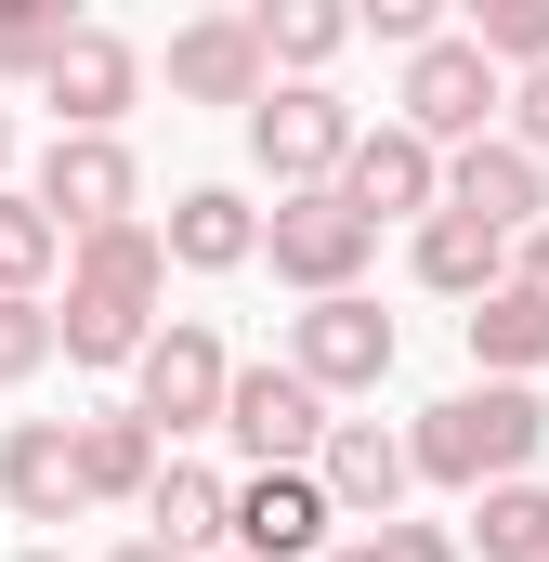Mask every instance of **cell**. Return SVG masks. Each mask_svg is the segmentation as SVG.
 Here are the masks:
<instances>
[{
    "label": "cell",
    "instance_id": "obj_1",
    "mask_svg": "<svg viewBox=\"0 0 549 562\" xmlns=\"http://www.w3.org/2000/svg\"><path fill=\"white\" fill-rule=\"evenodd\" d=\"M170 301V236L157 223H105L66 249V367H144Z\"/></svg>",
    "mask_w": 549,
    "mask_h": 562
},
{
    "label": "cell",
    "instance_id": "obj_2",
    "mask_svg": "<svg viewBox=\"0 0 549 562\" xmlns=\"http://www.w3.org/2000/svg\"><path fill=\"white\" fill-rule=\"evenodd\" d=\"M406 445H418V484H445V497H497V484H524V471H537L549 406L524 393V380H484V393H445Z\"/></svg>",
    "mask_w": 549,
    "mask_h": 562
},
{
    "label": "cell",
    "instance_id": "obj_3",
    "mask_svg": "<svg viewBox=\"0 0 549 562\" xmlns=\"http://www.w3.org/2000/svg\"><path fill=\"white\" fill-rule=\"evenodd\" d=\"M223 406H236L223 327H210V314H170V327L144 340V367H132V419L157 431V445H183V431H223Z\"/></svg>",
    "mask_w": 549,
    "mask_h": 562
},
{
    "label": "cell",
    "instance_id": "obj_4",
    "mask_svg": "<svg viewBox=\"0 0 549 562\" xmlns=\"http://www.w3.org/2000/svg\"><path fill=\"white\" fill-rule=\"evenodd\" d=\"M354 144H367V119H354L327 79H274L262 105H249V157L274 170V196H327V183L354 170Z\"/></svg>",
    "mask_w": 549,
    "mask_h": 562
},
{
    "label": "cell",
    "instance_id": "obj_5",
    "mask_svg": "<svg viewBox=\"0 0 549 562\" xmlns=\"http://www.w3.org/2000/svg\"><path fill=\"white\" fill-rule=\"evenodd\" d=\"M367 249H380V223L327 183V196H274V223H262V262L301 301H354V276H367Z\"/></svg>",
    "mask_w": 549,
    "mask_h": 562
},
{
    "label": "cell",
    "instance_id": "obj_6",
    "mask_svg": "<svg viewBox=\"0 0 549 562\" xmlns=\"http://www.w3.org/2000/svg\"><path fill=\"white\" fill-rule=\"evenodd\" d=\"M393 105H406V132H418V144H445V157H458V144H484V132H497L511 79L471 53V26H445L432 53H406V92H393Z\"/></svg>",
    "mask_w": 549,
    "mask_h": 562
},
{
    "label": "cell",
    "instance_id": "obj_7",
    "mask_svg": "<svg viewBox=\"0 0 549 562\" xmlns=\"http://www.w3.org/2000/svg\"><path fill=\"white\" fill-rule=\"evenodd\" d=\"M26 196L66 223V249L105 236V223H144V170H132V144H119V132H53V157H40Z\"/></svg>",
    "mask_w": 549,
    "mask_h": 562
},
{
    "label": "cell",
    "instance_id": "obj_8",
    "mask_svg": "<svg viewBox=\"0 0 549 562\" xmlns=\"http://www.w3.org/2000/svg\"><path fill=\"white\" fill-rule=\"evenodd\" d=\"M223 431H236L262 471H314L340 419H327V393H314L301 367H236V406H223Z\"/></svg>",
    "mask_w": 549,
    "mask_h": 562
},
{
    "label": "cell",
    "instance_id": "obj_9",
    "mask_svg": "<svg viewBox=\"0 0 549 562\" xmlns=\"http://www.w3.org/2000/svg\"><path fill=\"white\" fill-rule=\"evenodd\" d=\"M445 210L524 249V236H537V223H549V157H524V144H511V132L458 144V157H445Z\"/></svg>",
    "mask_w": 549,
    "mask_h": 562
},
{
    "label": "cell",
    "instance_id": "obj_10",
    "mask_svg": "<svg viewBox=\"0 0 549 562\" xmlns=\"http://www.w3.org/2000/svg\"><path fill=\"white\" fill-rule=\"evenodd\" d=\"M288 367H301L327 406H340V393H380V380H393V314H380L367 288H354V301H314V314L288 327Z\"/></svg>",
    "mask_w": 549,
    "mask_h": 562
},
{
    "label": "cell",
    "instance_id": "obj_11",
    "mask_svg": "<svg viewBox=\"0 0 549 562\" xmlns=\"http://www.w3.org/2000/svg\"><path fill=\"white\" fill-rule=\"evenodd\" d=\"M327 550H340L327 471H249L236 484V562H327Z\"/></svg>",
    "mask_w": 549,
    "mask_h": 562
},
{
    "label": "cell",
    "instance_id": "obj_12",
    "mask_svg": "<svg viewBox=\"0 0 549 562\" xmlns=\"http://www.w3.org/2000/svg\"><path fill=\"white\" fill-rule=\"evenodd\" d=\"M170 92L183 105H262L274 92V53L249 13H197V26H170Z\"/></svg>",
    "mask_w": 549,
    "mask_h": 562
},
{
    "label": "cell",
    "instance_id": "obj_13",
    "mask_svg": "<svg viewBox=\"0 0 549 562\" xmlns=\"http://www.w3.org/2000/svg\"><path fill=\"white\" fill-rule=\"evenodd\" d=\"M314 471H327V510H340V524L367 537V524H393V510H406V484H418V445H406V431H380V419H340Z\"/></svg>",
    "mask_w": 549,
    "mask_h": 562
},
{
    "label": "cell",
    "instance_id": "obj_14",
    "mask_svg": "<svg viewBox=\"0 0 549 562\" xmlns=\"http://www.w3.org/2000/svg\"><path fill=\"white\" fill-rule=\"evenodd\" d=\"M340 196H354L367 223H432V210H445V144H418L406 119H380V132L354 144Z\"/></svg>",
    "mask_w": 549,
    "mask_h": 562
},
{
    "label": "cell",
    "instance_id": "obj_15",
    "mask_svg": "<svg viewBox=\"0 0 549 562\" xmlns=\"http://www.w3.org/2000/svg\"><path fill=\"white\" fill-rule=\"evenodd\" d=\"M132 92H144V53L119 40V26H79V40H66V66L40 79L53 132H119V119H132Z\"/></svg>",
    "mask_w": 549,
    "mask_h": 562
},
{
    "label": "cell",
    "instance_id": "obj_16",
    "mask_svg": "<svg viewBox=\"0 0 549 562\" xmlns=\"http://www.w3.org/2000/svg\"><path fill=\"white\" fill-rule=\"evenodd\" d=\"M0 497H13V524H79V510H92L79 431H66V419H13V431H0Z\"/></svg>",
    "mask_w": 549,
    "mask_h": 562
},
{
    "label": "cell",
    "instance_id": "obj_17",
    "mask_svg": "<svg viewBox=\"0 0 549 562\" xmlns=\"http://www.w3.org/2000/svg\"><path fill=\"white\" fill-rule=\"evenodd\" d=\"M157 236H170V262H183V276H236V262H262V210H249L236 183H183Z\"/></svg>",
    "mask_w": 549,
    "mask_h": 562
},
{
    "label": "cell",
    "instance_id": "obj_18",
    "mask_svg": "<svg viewBox=\"0 0 549 562\" xmlns=\"http://www.w3.org/2000/svg\"><path fill=\"white\" fill-rule=\"evenodd\" d=\"M406 262H418V288H445V301H497V288H511V236H484V223L432 210Z\"/></svg>",
    "mask_w": 549,
    "mask_h": 562
},
{
    "label": "cell",
    "instance_id": "obj_19",
    "mask_svg": "<svg viewBox=\"0 0 549 562\" xmlns=\"http://www.w3.org/2000/svg\"><path fill=\"white\" fill-rule=\"evenodd\" d=\"M157 471H170V445H157L132 406L79 419V484H92V510H105V497H157Z\"/></svg>",
    "mask_w": 549,
    "mask_h": 562
},
{
    "label": "cell",
    "instance_id": "obj_20",
    "mask_svg": "<svg viewBox=\"0 0 549 562\" xmlns=\"http://www.w3.org/2000/svg\"><path fill=\"white\" fill-rule=\"evenodd\" d=\"M144 537H170V550L197 562L210 537H236V484H223V471H197V458H170V471H157V497H144Z\"/></svg>",
    "mask_w": 549,
    "mask_h": 562
},
{
    "label": "cell",
    "instance_id": "obj_21",
    "mask_svg": "<svg viewBox=\"0 0 549 562\" xmlns=\"http://www.w3.org/2000/svg\"><path fill=\"white\" fill-rule=\"evenodd\" d=\"M458 327H471V367H484V380H537L549 367V301L537 288H497V301H471Z\"/></svg>",
    "mask_w": 549,
    "mask_h": 562
},
{
    "label": "cell",
    "instance_id": "obj_22",
    "mask_svg": "<svg viewBox=\"0 0 549 562\" xmlns=\"http://www.w3.org/2000/svg\"><path fill=\"white\" fill-rule=\"evenodd\" d=\"M249 26H262V53H274V79H327V53H340V40H354V13H340V0H262V13H249Z\"/></svg>",
    "mask_w": 549,
    "mask_h": 562
},
{
    "label": "cell",
    "instance_id": "obj_23",
    "mask_svg": "<svg viewBox=\"0 0 549 562\" xmlns=\"http://www.w3.org/2000/svg\"><path fill=\"white\" fill-rule=\"evenodd\" d=\"M53 262H66V223L13 183V196H0V301H40V276H53Z\"/></svg>",
    "mask_w": 549,
    "mask_h": 562
},
{
    "label": "cell",
    "instance_id": "obj_24",
    "mask_svg": "<svg viewBox=\"0 0 549 562\" xmlns=\"http://www.w3.org/2000/svg\"><path fill=\"white\" fill-rule=\"evenodd\" d=\"M471 550H484V562H549V484H497V497H471Z\"/></svg>",
    "mask_w": 549,
    "mask_h": 562
},
{
    "label": "cell",
    "instance_id": "obj_25",
    "mask_svg": "<svg viewBox=\"0 0 549 562\" xmlns=\"http://www.w3.org/2000/svg\"><path fill=\"white\" fill-rule=\"evenodd\" d=\"M66 40H79V13H66V0H0V79H53V66H66Z\"/></svg>",
    "mask_w": 549,
    "mask_h": 562
},
{
    "label": "cell",
    "instance_id": "obj_26",
    "mask_svg": "<svg viewBox=\"0 0 549 562\" xmlns=\"http://www.w3.org/2000/svg\"><path fill=\"white\" fill-rule=\"evenodd\" d=\"M471 53H484L497 79H537L549 66V0H484V13H471Z\"/></svg>",
    "mask_w": 549,
    "mask_h": 562
},
{
    "label": "cell",
    "instance_id": "obj_27",
    "mask_svg": "<svg viewBox=\"0 0 549 562\" xmlns=\"http://www.w3.org/2000/svg\"><path fill=\"white\" fill-rule=\"evenodd\" d=\"M53 353H66V314L53 301H0V393H26Z\"/></svg>",
    "mask_w": 549,
    "mask_h": 562
},
{
    "label": "cell",
    "instance_id": "obj_28",
    "mask_svg": "<svg viewBox=\"0 0 549 562\" xmlns=\"http://www.w3.org/2000/svg\"><path fill=\"white\" fill-rule=\"evenodd\" d=\"M327 562H458V537L445 524H367V537H340Z\"/></svg>",
    "mask_w": 549,
    "mask_h": 562
},
{
    "label": "cell",
    "instance_id": "obj_29",
    "mask_svg": "<svg viewBox=\"0 0 549 562\" xmlns=\"http://www.w3.org/2000/svg\"><path fill=\"white\" fill-rule=\"evenodd\" d=\"M354 26H367V40H393V53H432V40H445V13H432V0H367Z\"/></svg>",
    "mask_w": 549,
    "mask_h": 562
},
{
    "label": "cell",
    "instance_id": "obj_30",
    "mask_svg": "<svg viewBox=\"0 0 549 562\" xmlns=\"http://www.w3.org/2000/svg\"><path fill=\"white\" fill-rule=\"evenodd\" d=\"M511 144L549 157V66H537V79H511Z\"/></svg>",
    "mask_w": 549,
    "mask_h": 562
},
{
    "label": "cell",
    "instance_id": "obj_31",
    "mask_svg": "<svg viewBox=\"0 0 549 562\" xmlns=\"http://www.w3.org/2000/svg\"><path fill=\"white\" fill-rule=\"evenodd\" d=\"M511 288H537V301H549V223L524 236V249H511Z\"/></svg>",
    "mask_w": 549,
    "mask_h": 562
},
{
    "label": "cell",
    "instance_id": "obj_32",
    "mask_svg": "<svg viewBox=\"0 0 549 562\" xmlns=\"http://www.w3.org/2000/svg\"><path fill=\"white\" fill-rule=\"evenodd\" d=\"M105 562H183V550H170V537H119Z\"/></svg>",
    "mask_w": 549,
    "mask_h": 562
},
{
    "label": "cell",
    "instance_id": "obj_33",
    "mask_svg": "<svg viewBox=\"0 0 549 562\" xmlns=\"http://www.w3.org/2000/svg\"><path fill=\"white\" fill-rule=\"evenodd\" d=\"M0 196H13V105H0Z\"/></svg>",
    "mask_w": 549,
    "mask_h": 562
},
{
    "label": "cell",
    "instance_id": "obj_34",
    "mask_svg": "<svg viewBox=\"0 0 549 562\" xmlns=\"http://www.w3.org/2000/svg\"><path fill=\"white\" fill-rule=\"evenodd\" d=\"M26 562H66V550H26Z\"/></svg>",
    "mask_w": 549,
    "mask_h": 562
}]
</instances>
